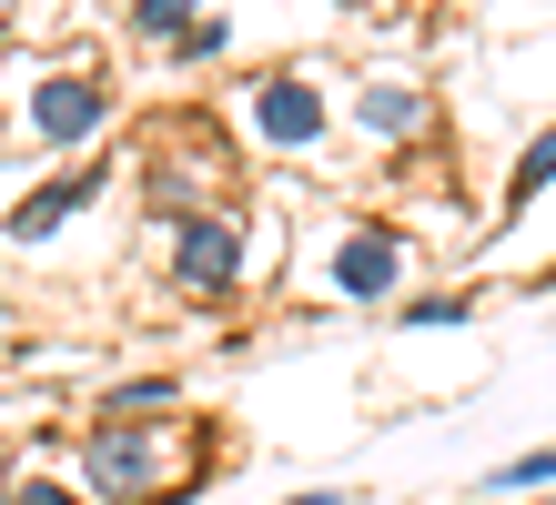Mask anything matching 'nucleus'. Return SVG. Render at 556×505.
Listing matches in <instances>:
<instances>
[{
  "mask_svg": "<svg viewBox=\"0 0 556 505\" xmlns=\"http://www.w3.org/2000/svg\"><path fill=\"white\" fill-rule=\"evenodd\" d=\"M527 485H556V445H536V455H516L506 476H485V495H527Z\"/></svg>",
  "mask_w": 556,
  "mask_h": 505,
  "instance_id": "obj_9",
  "label": "nucleus"
},
{
  "mask_svg": "<svg viewBox=\"0 0 556 505\" xmlns=\"http://www.w3.org/2000/svg\"><path fill=\"white\" fill-rule=\"evenodd\" d=\"M546 505H556V495H546Z\"/></svg>",
  "mask_w": 556,
  "mask_h": 505,
  "instance_id": "obj_12",
  "label": "nucleus"
},
{
  "mask_svg": "<svg viewBox=\"0 0 556 505\" xmlns=\"http://www.w3.org/2000/svg\"><path fill=\"white\" fill-rule=\"evenodd\" d=\"M395 263H405L395 232H344V243H334V293H384Z\"/></svg>",
  "mask_w": 556,
  "mask_h": 505,
  "instance_id": "obj_3",
  "label": "nucleus"
},
{
  "mask_svg": "<svg viewBox=\"0 0 556 505\" xmlns=\"http://www.w3.org/2000/svg\"><path fill=\"white\" fill-rule=\"evenodd\" d=\"M21 505H72V495H61V485H21Z\"/></svg>",
  "mask_w": 556,
  "mask_h": 505,
  "instance_id": "obj_11",
  "label": "nucleus"
},
{
  "mask_svg": "<svg viewBox=\"0 0 556 505\" xmlns=\"http://www.w3.org/2000/svg\"><path fill=\"white\" fill-rule=\"evenodd\" d=\"M283 505H344V495L334 485H304V495H283Z\"/></svg>",
  "mask_w": 556,
  "mask_h": 505,
  "instance_id": "obj_10",
  "label": "nucleus"
},
{
  "mask_svg": "<svg viewBox=\"0 0 556 505\" xmlns=\"http://www.w3.org/2000/svg\"><path fill=\"white\" fill-rule=\"evenodd\" d=\"M546 182H556V131H536V142H527V162H516V182H506V213H527Z\"/></svg>",
  "mask_w": 556,
  "mask_h": 505,
  "instance_id": "obj_7",
  "label": "nucleus"
},
{
  "mask_svg": "<svg viewBox=\"0 0 556 505\" xmlns=\"http://www.w3.org/2000/svg\"><path fill=\"white\" fill-rule=\"evenodd\" d=\"M81 202H102V173H72V182H51V192H30L21 213H11V243H41L51 223H72Z\"/></svg>",
  "mask_w": 556,
  "mask_h": 505,
  "instance_id": "obj_6",
  "label": "nucleus"
},
{
  "mask_svg": "<svg viewBox=\"0 0 556 505\" xmlns=\"http://www.w3.org/2000/svg\"><path fill=\"white\" fill-rule=\"evenodd\" d=\"M30 122H41L51 142H81V131H102V91H91V81H41Z\"/></svg>",
  "mask_w": 556,
  "mask_h": 505,
  "instance_id": "obj_5",
  "label": "nucleus"
},
{
  "mask_svg": "<svg viewBox=\"0 0 556 505\" xmlns=\"http://www.w3.org/2000/svg\"><path fill=\"white\" fill-rule=\"evenodd\" d=\"M91 485L152 505V495H142V485H152V445H142V434H122V425H102V434H91Z\"/></svg>",
  "mask_w": 556,
  "mask_h": 505,
  "instance_id": "obj_2",
  "label": "nucleus"
},
{
  "mask_svg": "<svg viewBox=\"0 0 556 505\" xmlns=\"http://www.w3.org/2000/svg\"><path fill=\"white\" fill-rule=\"evenodd\" d=\"M365 122H375V131H415V122H425V91L375 81V91H365Z\"/></svg>",
  "mask_w": 556,
  "mask_h": 505,
  "instance_id": "obj_8",
  "label": "nucleus"
},
{
  "mask_svg": "<svg viewBox=\"0 0 556 505\" xmlns=\"http://www.w3.org/2000/svg\"><path fill=\"white\" fill-rule=\"evenodd\" d=\"M173 274H182L192 293H223V283L243 274V232L223 223V213H192V223L173 232Z\"/></svg>",
  "mask_w": 556,
  "mask_h": 505,
  "instance_id": "obj_1",
  "label": "nucleus"
},
{
  "mask_svg": "<svg viewBox=\"0 0 556 505\" xmlns=\"http://www.w3.org/2000/svg\"><path fill=\"white\" fill-rule=\"evenodd\" d=\"M253 131H264V142H314V131H324L314 81H264V101H253Z\"/></svg>",
  "mask_w": 556,
  "mask_h": 505,
  "instance_id": "obj_4",
  "label": "nucleus"
}]
</instances>
